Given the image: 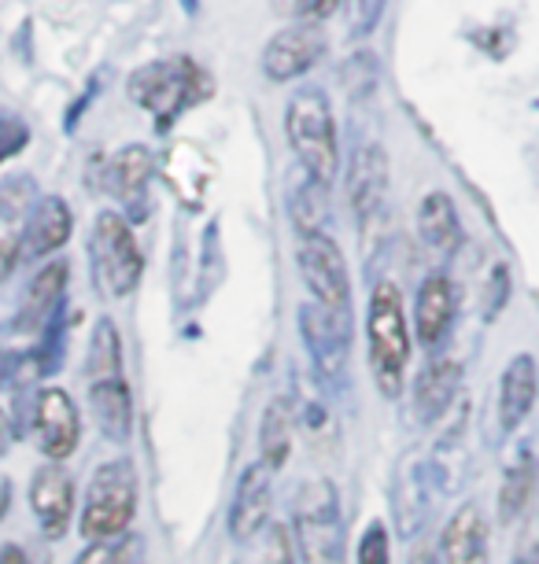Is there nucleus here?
Masks as SVG:
<instances>
[{
    "mask_svg": "<svg viewBox=\"0 0 539 564\" xmlns=\"http://www.w3.org/2000/svg\"><path fill=\"white\" fill-rule=\"evenodd\" d=\"M366 347H369V372L385 399H399L407 384L410 350H414V333L403 311V292L396 281H377L369 292L366 314Z\"/></svg>",
    "mask_w": 539,
    "mask_h": 564,
    "instance_id": "nucleus-1",
    "label": "nucleus"
},
{
    "mask_svg": "<svg viewBox=\"0 0 539 564\" xmlns=\"http://www.w3.org/2000/svg\"><path fill=\"white\" fill-rule=\"evenodd\" d=\"M126 93L137 108L155 119V130H171L188 108L211 97V74L188 56H166L137 67L126 82Z\"/></svg>",
    "mask_w": 539,
    "mask_h": 564,
    "instance_id": "nucleus-2",
    "label": "nucleus"
},
{
    "mask_svg": "<svg viewBox=\"0 0 539 564\" xmlns=\"http://www.w3.org/2000/svg\"><path fill=\"white\" fill-rule=\"evenodd\" d=\"M284 137H289V148L303 174L333 188L336 174H341V141H336V119L325 89L306 85V89L292 93L289 108H284Z\"/></svg>",
    "mask_w": 539,
    "mask_h": 564,
    "instance_id": "nucleus-3",
    "label": "nucleus"
},
{
    "mask_svg": "<svg viewBox=\"0 0 539 564\" xmlns=\"http://www.w3.org/2000/svg\"><path fill=\"white\" fill-rule=\"evenodd\" d=\"M292 539L300 564H347L344 509L333 480H303L295 487Z\"/></svg>",
    "mask_w": 539,
    "mask_h": 564,
    "instance_id": "nucleus-4",
    "label": "nucleus"
},
{
    "mask_svg": "<svg viewBox=\"0 0 539 564\" xmlns=\"http://www.w3.org/2000/svg\"><path fill=\"white\" fill-rule=\"evenodd\" d=\"M137 495H141V484H137V468L130 457L104 462L86 487V506H82L78 520L82 539L111 542L130 535V524L137 517Z\"/></svg>",
    "mask_w": 539,
    "mask_h": 564,
    "instance_id": "nucleus-5",
    "label": "nucleus"
},
{
    "mask_svg": "<svg viewBox=\"0 0 539 564\" xmlns=\"http://www.w3.org/2000/svg\"><path fill=\"white\" fill-rule=\"evenodd\" d=\"M89 262L93 284L108 300H126L144 276V254L133 237L130 218L119 210H100L89 232Z\"/></svg>",
    "mask_w": 539,
    "mask_h": 564,
    "instance_id": "nucleus-6",
    "label": "nucleus"
},
{
    "mask_svg": "<svg viewBox=\"0 0 539 564\" xmlns=\"http://www.w3.org/2000/svg\"><path fill=\"white\" fill-rule=\"evenodd\" d=\"M295 265H300V276L311 292V303L325 306V311L336 314H355L352 311V270H347V259L330 232H306L300 237V248H295Z\"/></svg>",
    "mask_w": 539,
    "mask_h": 564,
    "instance_id": "nucleus-7",
    "label": "nucleus"
},
{
    "mask_svg": "<svg viewBox=\"0 0 539 564\" xmlns=\"http://www.w3.org/2000/svg\"><path fill=\"white\" fill-rule=\"evenodd\" d=\"M30 429L48 462H67L82 443V413L63 388H41L30 406Z\"/></svg>",
    "mask_w": 539,
    "mask_h": 564,
    "instance_id": "nucleus-8",
    "label": "nucleus"
},
{
    "mask_svg": "<svg viewBox=\"0 0 539 564\" xmlns=\"http://www.w3.org/2000/svg\"><path fill=\"white\" fill-rule=\"evenodd\" d=\"M300 333H303L306 350H311L314 366H319L325 377H341L347 369V355H352L355 317L325 311L319 303H303L300 306Z\"/></svg>",
    "mask_w": 539,
    "mask_h": 564,
    "instance_id": "nucleus-9",
    "label": "nucleus"
},
{
    "mask_svg": "<svg viewBox=\"0 0 539 564\" xmlns=\"http://www.w3.org/2000/svg\"><path fill=\"white\" fill-rule=\"evenodd\" d=\"M388 177H392V170H388L385 148L374 141L358 144L352 152V163H347V174H344L347 207H352L358 226H369V221L380 215L385 196H388Z\"/></svg>",
    "mask_w": 539,
    "mask_h": 564,
    "instance_id": "nucleus-10",
    "label": "nucleus"
},
{
    "mask_svg": "<svg viewBox=\"0 0 539 564\" xmlns=\"http://www.w3.org/2000/svg\"><path fill=\"white\" fill-rule=\"evenodd\" d=\"M74 502H78V487L74 476L60 462H45L30 476V509H34L45 539H63L71 531Z\"/></svg>",
    "mask_w": 539,
    "mask_h": 564,
    "instance_id": "nucleus-11",
    "label": "nucleus"
},
{
    "mask_svg": "<svg viewBox=\"0 0 539 564\" xmlns=\"http://www.w3.org/2000/svg\"><path fill=\"white\" fill-rule=\"evenodd\" d=\"M37 196V181L30 174H12L0 181V284L23 262V232Z\"/></svg>",
    "mask_w": 539,
    "mask_h": 564,
    "instance_id": "nucleus-12",
    "label": "nucleus"
},
{
    "mask_svg": "<svg viewBox=\"0 0 539 564\" xmlns=\"http://www.w3.org/2000/svg\"><path fill=\"white\" fill-rule=\"evenodd\" d=\"M273 468L262 462H251L237 480L234 502H229V535L234 542H256L270 524V509H273Z\"/></svg>",
    "mask_w": 539,
    "mask_h": 564,
    "instance_id": "nucleus-13",
    "label": "nucleus"
},
{
    "mask_svg": "<svg viewBox=\"0 0 539 564\" xmlns=\"http://www.w3.org/2000/svg\"><path fill=\"white\" fill-rule=\"evenodd\" d=\"M325 56V34L322 26L300 23L289 26L281 34H273L262 48V74L270 82H295L303 78L306 70H314V63Z\"/></svg>",
    "mask_w": 539,
    "mask_h": 564,
    "instance_id": "nucleus-14",
    "label": "nucleus"
},
{
    "mask_svg": "<svg viewBox=\"0 0 539 564\" xmlns=\"http://www.w3.org/2000/svg\"><path fill=\"white\" fill-rule=\"evenodd\" d=\"M454 311H459V300H454V281L448 273H429L425 281H421L418 295H414L410 333H414V339L425 350H436L451 333Z\"/></svg>",
    "mask_w": 539,
    "mask_h": 564,
    "instance_id": "nucleus-15",
    "label": "nucleus"
},
{
    "mask_svg": "<svg viewBox=\"0 0 539 564\" xmlns=\"http://www.w3.org/2000/svg\"><path fill=\"white\" fill-rule=\"evenodd\" d=\"M429 564H488V524H484V509L477 502L454 509Z\"/></svg>",
    "mask_w": 539,
    "mask_h": 564,
    "instance_id": "nucleus-16",
    "label": "nucleus"
},
{
    "mask_svg": "<svg viewBox=\"0 0 539 564\" xmlns=\"http://www.w3.org/2000/svg\"><path fill=\"white\" fill-rule=\"evenodd\" d=\"M71 232H74V215H71L67 199L37 196V204L26 218V232H23V259L26 262L52 259V254L71 240Z\"/></svg>",
    "mask_w": 539,
    "mask_h": 564,
    "instance_id": "nucleus-17",
    "label": "nucleus"
},
{
    "mask_svg": "<svg viewBox=\"0 0 539 564\" xmlns=\"http://www.w3.org/2000/svg\"><path fill=\"white\" fill-rule=\"evenodd\" d=\"M539 402V366L532 355H514L499 380V429L514 435Z\"/></svg>",
    "mask_w": 539,
    "mask_h": 564,
    "instance_id": "nucleus-18",
    "label": "nucleus"
},
{
    "mask_svg": "<svg viewBox=\"0 0 539 564\" xmlns=\"http://www.w3.org/2000/svg\"><path fill=\"white\" fill-rule=\"evenodd\" d=\"M155 174V155L144 144H126L119 148L108 166H104V188L119 199V204H141L148 193V181Z\"/></svg>",
    "mask_w": 539,
    "mask_h": 564,
    "instance_id": "nucleus-19",
    "label": "nucleus"
},
{
    "mask_svg": "<svg viewBox=\"0 0 539 564\" xmlns=\"http://www.w3.org/2000/svg\"><path fill=\"white\" fill-rule=\"evenodd\" d=\"M89 410L97 417L100 432L111 443H130L133 435V391L126 377L89 380Z\"/></svg>",
    "mask_w": 539,
    "mask_h": 564,
    "instance_id": "nucleus-20",
    "label": "nucleus"
},
{
    "mask_svg": "<svg viewBox=\"0 0 539 564\" xmlns=\"http://www.w3.org/2000/svg\"><path fill=\"white\" fill-rule=\"evenodd\" d=\"M71 281V265L63 259L45 262L34 273V281L26 284L23 292V306H19V328H45L48 317L63 311V292H67Z\"/></svg>",
    "mask_w": 539,
    "mask_h": 564,
    "instance_id": "nucleus-21",
    "label": "nucleus"
},
{
    "mask_svg": "<svg viewBox=\"0 0 539 564\" xmlns=\"http://www.w3.org/2000/svg\"><path fill=\"white\" fill-rule=\"evenodd\" d=\"M462 388V366L454 358H436L418 372L414 380V413L425 424L440 421L451 410L454 395Z\"/></svg>",
    "mask_w": 539,
    "mask_h": 564,
    "instance_id": "nucleus-22",
    "label": "nucleus"
},
{
    "mask_svg": "<svg viewBox=\"0 0 539 564\" xmlns=\"http://www.w3.org/2000/svg\"><path fill=\"white\" fill-rule=\"evenodd\" d=\"M418 232L425 240L429 251L436 254H454L462 243V218H459V207L448 193H429L425 199L418 204Z\"/></svg>",
    "mask_w": 539,
    "mask_h": 564,
    "instance_id": "nucleus-23",
    "label": "nucleus"
},
{
    "mask_svg": "<svg viewBox=\"0 0 539 564\" xmlns=\"http://www.w3.org/2000/svg\"><path fill=\"white\" fill-rule=\"evenodd\" d=\"M539 491V462L532 454V446H521V454L514 457V465L506 468L503 484H499V520L514 524L525 517V509L532 506V498Z\"/></svg>",
    "mask_w": 539,
    "mask_h": 564,
    "instance_id": "nucleus-24",
    "label": "nucleus"
},
{
    "mask_svg": "<svg viewBox=\"0 0 539 564\" xmlns=\"http://www.w3.org/2000/svg\"><path fill=\"white\" fill-rule=\"evenodd\" d=\"M292 432H295V421H292L289 399H270V406L262 410V421H259V462L273 468V473H281L284 462H289Z\"/></svg>",
    "mask_w": 539,
    "mask_h": 564,
    "instance_id": "nucleus-25",
    "label": "nucleus"
},
{
    "mask_svg": "<svg viewBox=\"0 0 539 564\" xmlns=\"http://www.w3.org/2000/svg\"><path fill=\"white\" fill-rule=\"evenodd\" d=\"M325 193H330V188L319 185L314 177H306L303 170H300V181H292L289 215L295 221V229H300V237H306V232H325V210H330Z\"/></svg>",
    "mask_w": 539,
    "mask_h": 564,
    "instance_id": "nucleus-26",
    "label": "nucleus"
},
{
    "mask_svg": "<svg viewBox=\"0 0 539 564\" xmlns=\"http://www.w3.org/2000/svg\"><path fill=\"white\" fill-rule=\"evenodd\" d=\"M86 377L89 380L122 377V336H119V325H115L111 317H100V322L93 325Z\"/></svg>",
    "mask_w": 539,
    "mask_h": 564,
    "instance_id": "nucleus-27",
    "label": "nucleus"
},
{
    "mask_svg": "<svg viewBox=\"0 0 539 564\" xmlns=\"http://www.w3.org/2000/svg\"><path fill=\"white\" fill-rule=\"evenodd\" d=\"M74 564H144V539L122 535L111 542H89V546L74 557Z\"/></svg>",
    "mask_w": 539,
    "mask_h": 564,
    "instance_id": "nucleus-28",
    "label": "nucleus"
},
{
    "mask_svg": "<svg viewBox=\"0 0 539 564\" xmlns=\"http://www.w3.org/2000/svg\"><path fill=\"white\" fill-rule=\"evenodd\" d=\"M355 564H392V539H388V528L380 520L363 531L355 546Z\"/></svg>",
    "mask_w": 539,
    "mask_h": 564,
    "instance_id": "nucleus-29",
    "label": "nucleus"
},
{
    "mask_svg": "<svg viewBox=\"0 0 539 564\" xmlns=\"http://www.w3.org/2000/svg\"><path fill=\"white\" fill-rule=\"evenodd\" d=\"M388 0H344V19H347V30L352 37H369L385 15Z\"/></svg>",
    "mask_w": 539,
    "mask_h": 564,
    "instance_id": "nucleus-30",
    "label": "nucleus"
},
{
    "mask_svg": "<svg viewBox=\"0 0 539 564\" xmlns=\"http://www.w3.org/2000/svg\"><path fill=\"white\" fill-rule=\"evenodd\" d=\"M259 539H262V550L256 564H295V542H292V531L284 524H267V531H262Z\"/></svg>",
    "mask_w": 539,
    "mask_h": 564,
    "instance_id": "nucleus-31",
    "label": "nucleus"
},
{
    "mask_svg": "<svg viewBox=\"0 0 539 564\" xmlns=\"http://www.w3.org/2000/svg\"><path fill=\"white\" fill-rule=\"evenodd\" d=\"M30 144V126L19 115H0V166Z\"/></svg>",
    "mask_w": 539,
    "mask_h": 564,
    "instance_id": "nucleus-32",
    "label": "nucleus"
},
{
    "mask_svg": "<svg viewBox=\"0 0 539 564\" xmlns=\"http://www.w3.org/2000/svg\"><path fill=\"white\" fill-rule=\"evenodd\" d=\"M336 4H341V0H292L295 15H300L303 23H311V26H319L322 19H330L336 12Z\"/></svg>",
    "mask_w": 539,
    "mask_h": 564,
    "instance_id": "nucleus-33",
    "label": "nucleus"
},
{
    "mask_svg": "<svg viewBox=\"0 0 539 564\" xmlns=\"http://www.w3.org/2000/svg\"><path fill=\"white\" fill-rule=\"evenodd\" d=\"M0 564H30L26 550L15 546V542H8V546H0Z\"/></svg>",
    "mask_w": 539,
    "mask_h": 564,
    "instance_id": "nucleus-34",
    "label": "nucleus"
},
{
    "mask_svg": "<svg viewBox=\"0 0 539 564\" xmlns=\"http://www.w3.org/2000/svg\"><path fill=\"white\" fill-rule=\"evenodd\" d=\"M8 435H12V424H8V413H4V410H0V451H4Z\"/></svg>",
    "mask_w": 539,
    "mask_h": 564,
    "instance_id": "nucleus-35",
    "label": "nucleus"
},
{
    "mask_svg": "<svg viewBox=\"0 0 539 564\" xmlns=\"http://www.w3.org/2000/svg\"><path fill=\"white\" fill-rule=\"evenodd\" d=\"M196 4H200V0H182V8H185V12H196Z\"/></svg>",
    "mask_w": 539,
    "mask_h": 564,
    "instance_id": "nucleus-36",
    "label": "nucleus"
}]
</instances>
